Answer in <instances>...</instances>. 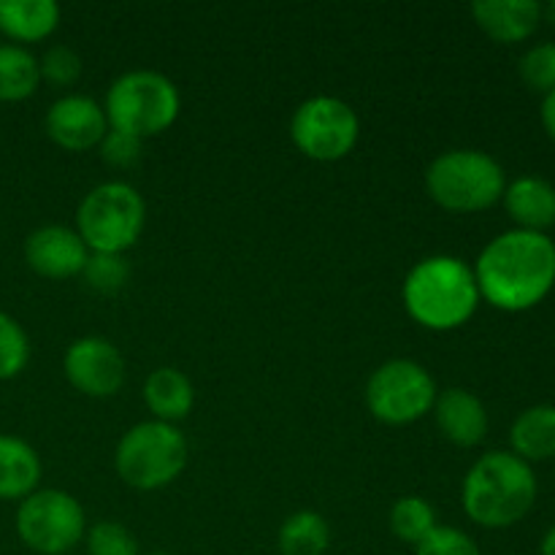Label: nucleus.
I'll return each instance as SVG.
<instances>
[{
	"label": "nucleus",
	"mask_w": 555,
	"mask_h": 555,
	"mask_svg": "<svg viewBox=\"0 0 555 555\" xmlns=\"http://www.w3.org/2000/svg\"><path fill=\"white\" fill-rule=\"evenodd\" d=\"M480 298L502 312H526L555 285V244L545 233L507 231L486 244L475 263Z\"/></svg>",
	"instance_id": "obj_1"
},
{
	"label": "nucleus",
	"mask_w": 555,
	"mask_h": 555,
	"mask_svg": "<svg viewBox=\"0 0 555 555\" xmlns=\"http://www.w3.org/2000/svg\"><path fill=\"white\" fill-rule=\"evenodd\" d=\"M401 296L410 318L428 331L461 328L480 307L475 271L453 255H431L412 266Z\"/></svg>",
	"instance_id": "obj_2"
},
{
	"label": "nucleus",
	"mask_w": 555,
	"mask_h": 555,
	"mask_svg": "<svg viewBox=\"0 0 555 555\" xmlns=\"http://www.w3.org/2000/svg\"><path fill=\"white\" fill-rule=\"evenodd\" d=\"M461 502L469 520L482 529H509L534 507V469L515 453H486L466 472Z\"/></svg>",
	"instance_id": "obj_3"
},
{
	"label": "nucleus",
	"mask_w": 555,
	"mask_h": 555,
	"mask_svg": "<svg viewBox=\"0 0 555 555\" xmlns=\"http://www.w3.org/2000/svg\"><path fill=\"white\" fill-rule=\"evenodd\" d=\"M507 188L504 168L488 152L450 150L426 171V190L437 206L453 215H475L499 204Z\"/></svg>",
	"instance_id": "obj_4"
},
{
	"label": "nucleus",
	"mask_w": 555,
	"mask_h": 555,
	"mask_svg": "<svg viewBox=\"0 0 555 555\" xmlns=\"http://www.w3.org/2000/svg\"><path fill=\"white\" fill-rule=\"evenodd\" d=\"M182 108L177 85L157 70H128L108 87L106 112L108 128L122 130L135 139H152L171 128Z\"/></svg>",
	"instance_id": "obj_5"
},
{
	"label": "nucleus",
	"mask_w": 555,
	"mask_h": 555,
	"mask_svg": "<svg viewBox=\"0 0 555 555\" xmlns=\"http://www.w3.org/2000/svg\"><path fill=\"white\" fill-rule=\"evenodd\" d=\"M190 461L184 434L171 423L144 421L125 431L114 450V466L125 486L135 491H160L171 486Z\"/></svg>",
	"instance_id": "obj_6"
},
{
	"label": "nucleus",
	"mask_w": 555,
	"mask_h": 555,
	"mask_svg": "<svg viewBox=\"0 0 555 555\" xmlns=\"http://www.w3.org/2000/svg\"><path fill=\"white\" fill-rule=\"evenodd\" d=\"M146 204L128 182H103L81 198L76 209V233L90 253L125 255L141 238Z\"/></svg>",
	"instance_id": "obj_7"
},
{
	"label": "nucleus",
	"mask_w": 555,
	"mask_h": 555,
	"mask_svg": "<svg viewBox=\"0 0 555 555\" xmlns=\"http://www.w3.org/2000/svg\"><path fill=\"white\" fill-rule=\"evenodd\" d=\"M16 537L38 555H65L87 534L81 504L57 488H38L16 507Z\"/></svg>",
	"instance_id": "obj_8"
},
{
	"label": "nucleus",
	"mask_w": 555,
	"mask_h": 555,
	"mask_svg": "<svg viewBox=\"0 0 555 555\" xmlns=\"http://www.w3.org/2000/svg\"><path fill=\"white\" fill-rule=\"evenodd\" d=\"M437 383L426 366L406 358L383 363L369 377L366 406L385 426H410L434 410Z\"/></svg>",
	"instance_id": "obj_9"
},
{
	"label": "nucleus",
	"mask_w": 555,
	"mask_h": 555,
	"mask_svg": "<svg viewBox=\"0 0 555 555\" xmlns=\"http://www.w3.org/2000/svg\"><path fill=\"white\" fill-rule=\"evenodd\" d=\"M361 135L356 108L334 95L304 101L291 119V139L301 155L318 163H336L350 155Z\"/></svg>",
	"instance_id": "obj_10"
},
{
	"label": "nucleus",
	"mask_w": 555,
	"mask_h": 555,
	"mask_svg": "<svg viewBox=\"0 0 555 555\" xmlns=\"http://www.w3.org/2000/svg\"><path fill=\"white\" fill-rule=\"evenodd\" d=\"M65 379L90 399H112L125 385V358L103 336H81L65 350Z\"/></svg>",
	"instance_id": "obj_11"
},
{
	"label": "nucleus",
	"mask_w": 555,
	"mask_h": 555,
	"mask_svg": "<svg viewBox=\"0 0 555 555\" xmlns=\"http://www.w3.org/2000/svg\"><path fill=\"white\" fill-rule=\"evenodd\" d=\"M106 130V112L90 95H63L47 112V135L65 152L98 150Z\"/></svg>",
	"instance_id": "obj_12"
},
{
	"label": "nucleus",
	"mask_w": 555,
	"mask_h": 555,
	"mask_svg": "<svg viewBox=\"0 0 555 555\" xmlns=\"http://www.w3.org/2000/svg\"><path fill=\"white\" fill-rule=\"evenodd\" d=\"M90 249L74 228L41 225L25 238V260L43 280H74L85 271Z\"/></svg>",
	"instance_id": "obj_13"
},
{
	"label": "nucleus",
	"mask_w": 555,
	"mask_h": 555,
	"mask_svg": "<svg viewBox=\"0 0 555 555\" xmlns=\"http://www.w3.org/2000/svg\"><path fill=\"white\" fill-rule=\"evenodd\" d=\"M437 428L455 448H477L488 434V410L472 390L448 388L434 401Z\"/></svg>",
	"instance_id": "obj_14"
},
{
	"label": "nucleus",
	"mask_w": 555,
	"mask_h": 555,
	"mask_svg": "<svg viewBox=\"0 0 555 555\" xmlns=\"http://www.w3.org/2000/svg\"><path fill=\"white\" fill-rule=\"evenodd\" d=\"M472 16L493 41L520 43L540 27L542 5L537 0H477Z\"/></svg>",
	"instance_id": "obj_15"
},
{
	"label": "nucleus",
	"mask_w": 555,
	"mask_h": 555,
	"mask_svg": "<svg viewBox=\"0 0 555 555\" xmlns=\"http://www.w3.org/2000/svg\"><path fill=\"white\" fill-rule=\"evenodd\" d=\"M504 209L518 231L545 233L555 225V188L547 179L520 177L504 188Z\"/></svg>",
	"instance_id": "obj_16"
},
{
	"label": "nucleus",
	"mask_w": 555,
	"mask_h": 555,
	"mask_svg": "<svg viewBox=\"0 0 555 555\" xmlns=\"http://www.w3.org/2000/svg\"><path fill=\"white\" fill-rule=\"evenodd\" d=\"M41 459L25 439L0 434V502H22L38 491Z\"/></svg>",
	"instance_id": "obj_17"
},
{
	"label": "nucleus",
	"mask_w": 555,
	"mask_h": 555,
	"mask_svg": "<svg viewBox=\"0 0 555 555\" xmlns=\"http://www.w3.org/2000/svg\"><path fill=\"white\" fill-rule=\"evenodd\" d=\"M60 25V9L52 0H0V33L11 43L47 41Z\"/></svg>",
	"instance_id": "obj_18"
},
{
	"label": "nucleus",
	"mask_w": 555,
	"mask_h": 555,
	"mask_svg": "<svg viewBox=\"0 0 555 555\" xmlns=\"http://www.w3.org/2000/svg\"><path fill=\"white\" fill-rule=\"evenodd\" d=\"M144 401L155 421L160 423H177L190 415L195 404L193 383L184 372L171 366H160L146 377L144 383Z\"/></svg>",
	"instance_id": "obj_19"
},
{
	"label": "nucleus",
	"mask_w": 555,
	"mask_h": 555,
	"mask_svg": "<svg viewBox=\"0 0 555 555\" xmlns=\"http://www.w3.org/2000/svg\"><path fill=\"white\" fill-rule=\"evenodd\" d=\"M509 444L526 464L555 459V406L537 404L520 412L509 428Z\"/></svg>",
	"instance_id": "obj_20"
},
{
	"label": "nucleus",
	"mask_w": 555,
	"mask_h": 555,
	"mask_svg": "<svg viewBox=\"0 0 555 555\" xmlns=\"http://www.w3.org/2000/svg\"><path fill=\"white\" fill-rule=\"evenodd\" d=\"M331 545L328 520L312 509H298L276 531L280 555H325Z\"/></svg>",
	"instance_id": "obj_21"
},
{
	"label": "nucleus",
	"mask_w": 555,
	"mask_h": 555,
	"mask_svg": "<svg viewBox=\"0 0 555 555\" xmlns=\"http://www.w3.org/2000/svg\"><path fill=\"white\" fill-rule=\"evenodd\" d=\"M41 85L36 54L16 43H0V103L27 101Z\"/></svg>",
	"instance_id": "obj_22"
},
{
	"label": "nucleus",
	"mask_w": 555,
	"mask_h": 555,
	"mask_svg": "<svg viewBox=\"0 0 555 555\" xmlns=\"http://www.w3.org/2000/svg\"><path fill=\"white\" fill-rule=\"evenodd\" d=\"M437 513L431 504L421 496H404L390 509V531L404 545L417 547L434 529H437Z\"/></svg>",
	"instance_id": "obj_23"
},
{
	"label": "nucleus",
	"mask_w": 555,
	"mask_h": 555,
	"mask_svg": "<svg viewBox=\"0 0 555 555\" xmlns=\"http://www.w3.org/2000/svg\"><path fill=\"white\" fill-rule=\"evenodd\" d=\"M30 361V339L20 320L0 312V383L20 377Z\"/></svg>",
	"instance_id": "obj_24"
},
{
	"label": "nucleus",
	"mask_w": 555,
	"mask_h": 555,
	"mask_svg": "<svg viewBox=\"0 0 555 555\" xmlns=\"http://www.w3.org/2000/svg\"><path fill=\"white\" fill-rule=\"evenodd\" d=\"M81 276H85L87 287H92L95 293L114 296V293H119L125 285H128L130 266L128 260H125V255L90 253Z\"/></svg>",
	"instance_id": "obj_25"
},
{
	"label": "nucleus",
	"mask_w": 555,
	"mask_h": 555,
	"mask_svg": "<svg viewBox=\"0 0 555 555\" xmlns=\"http://www.w3.org/2000/svg\"><path fill=\"white\" fill-rule=\"evenodd\" d=\"M87 555H141L139 540L117 520H98L85 534Z\"/></svg>",
	"instance_id": "obj_26"
},
{
	"label": "nucleus",
	"mask_w": 555,
	"mask_h": 555,
	"mask_svg": "<svg viewBox=\"0 0 555 555\" xmlns=\"http://www.w3.org/2000/svg\"><path fill=\"white\" fill-rule=\"evenodd\" d=\"M38 70H41V79L49 81L54 87H70L81 79V70H85V63H81L79 52L65 43H54L43 52V57L38 60Z\"/></svg>",
	"instance_id": "obj_27"
},
{
	"label": "nucleus",
	"mask_w": 555,
	"mask_h": 555,
	"mask_svg": "<svg viewBox=\"0 0 555 555\" xmlns=\"http://www.w3.org/2000/svg\"><path fill=\"white\" fill-rule=\"evenodd\" d=\"M520 79L531 87V90L547 92L555 90V41H545L531 47L529 52L520 57Z\"/></svg>",
	"instance_id": "obj_28"
},
{
	"label": "nucleus",
	"mask_w": 555,
	"mask_h": 555,
	"mask_svg": "<svg viewBox=\"0 0 555 555\" xmlns=\"http://www.w3.org/2000/svg\"><path fill=\"white\" fill-rule=\"evenodd\" d=\"M415 555H482L477 542L466 531L455 526H437L421 545L415 547Z\"/></svg>",
	"instance_id": "obj_29"
},
{
	"label": "nucleus",
	"mask_w": 555,
	"mask_h": 555,
	"mask_svg": "<svg viewBox=\"0 0 555 555\" xmlns=\"http://www.w3.org/2000/svg\"><path fill=\"white\" fill-rule=\"evenodd\" d=\"M141 146H144V141L135 139V135L108 128L98 144V152H101V160L112 168H133L141 160Z\"/></svg>",
	"instance_id": "obj_30"
},
{
	"label": "nucleus",
	"mask_w": 555,
	"mask_h": 555,
	"mask_svg": "<svg viewBox=\"0 0 555 555\" xmlns=\"http://www.w3.org/2000/svg\"><path fill=\"white\" fill-rule=\"evenodd\" d=\"M540 117H542V125H545L547 135H551V139L555 141V90L547 92L545 101H542Z\"/></svg>",
	"instance_id": "obj_31"
},
{
	"label": "nucleus",
	"mask_w": 555,
	"mask_h": 555,
	"mask_svg": "<svg viewBox=\"0 0 555 555\" xmlns=\"http://www.w3.org/2000/svg\"><path fill=\"white\" fill-rule=\"evenodd\" d=\"M540 555H555V524L551 526V529H547V534L542 537Z\"/></svg>",
	"instance_id": "obj_32"
},
{
	"label": "nucleus",
	"mask_w": 555,
	"mask_h": 555,
	"mask_svg": "<svg viewBox=\"0 0 555 555\" xmlns=\"http://www.w3.org/2000/svg\"><path fill=\"white\" fill-rule=\"evenodd\" d=\"M542 14H547V20H551L553 25H555V0H553L551 5H547V9H542Z\"/></svg>",
	"instance_id": "obj_33"
},
{
	"label": "nucleus",
	"mask_w": 555,
	"mask_h": 555,
	"mask_svg": "<svg viewBox=\"0 0 555 555\" xmlns=\"http://www.w3.org/2000/svg\"><path fill=\"white\" fill-rule=\"evenodd\" d=\"M146 555H173V553H166V551H155V553H146Z\"/></svg>",
	"instance_id": "obj_34"
}]
</instances>
